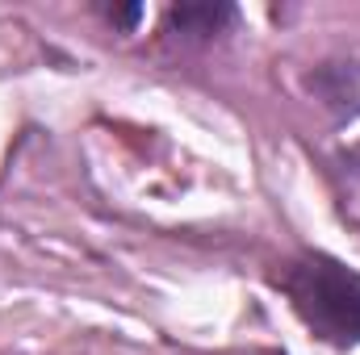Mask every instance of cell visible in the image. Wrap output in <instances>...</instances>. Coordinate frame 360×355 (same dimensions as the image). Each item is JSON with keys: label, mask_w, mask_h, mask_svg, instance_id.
<instances>
[{"label": "cell", "mask_w": 360, "mask_h": 355, "mask_svg": "<svg viewBox=\"0 0 360 355\" xmlns=\"http://www.w3.org/2000/svg\"><path fill=\"white\" fill-rule=\"evenodd\" d=\"M272 288L289 301L310 339L327 347H360V272L331 251H297L269 272Z\"/></svg>", "instance_id": "cell-1"}, {"label": "cell", "mask_w": 360, "mask_h": 355, "mask_svg": "<svg viewBox=\"0 0 360 355\" xmlns=\"http://www.w3.org/2000/svg\"><path fill=\"white\" fill-rule=\"evenodd\" d=\"M235 21H239L235 4H176V8H168V25H172V34L184 38V42L218 38Z\"/></svg>", "instance_id": "cell-2"}]
</instances>
